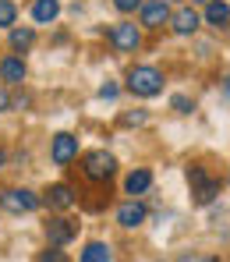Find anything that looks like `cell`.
<instances>
[{
	"label": "cell",
	"instance_id": "6da1fadb",
	"mask_svg": "<svg viewBox=\"0 0 230 262\" xmlns=\"http://www.w3.org/2000/svg\"><path fill=\"white\" fill-rule=\"evenodd\" d=\"M188 181H191V195H195L198 206H209V202L220 195V181L209 174L205 167H191V170H188Z\"/></svg>",
	"mask_w": 230,
	"mask_h": 262
},
{
	"label": "cell",
	"instance_id": "7a4b0ae2",
	"mask_svg": "<svg viewBox=\"0 0 230 262\" xmlns=\"http://www.w3.org/2000/svg\"><path fill=\"white\" fill-rule=\"evenodd\" d=\"M0 206H4L7 213H14V216L36 213V209H39V195H32L29 188H4V191H0Z\"/></svg>",
	"mask_w": 230,
	"mask_h": 262
},
{
	"label": "cell",
	"instance_id": "3957f363",
	"mask_svg": "<svg viewBox=\"0 0 230 262\" xmlns=\"http://www.w3.org/2000/svg\"><path fill=\"white\" fill-rule=\"evenodd\" d=\"M128 89L135 92V96H159L163 92V75L156 71V68H135L131 75H128Z\"/></svg>",
	"mask_w": 230,
	"mask_h": 262
},
{
	"label": "cell",
	"instance_id": "277c9868",
	"mask_svg": "<svg viewBox=\"0 0 230 262\" xmlns=\"http://www.w3.org/2000/svg\"><path fill=\"white\" fill-rule=\"evenodd\" d=\"M82 167H85V177L89 181H106V177H113V170H117V160L106 149H92V152H85Z\"/></svg>",
	"mask_w": 230,
	"mask_h": 262
},
{
	"label": "cell",
	"instance_id": "5b68a950",
	"mask_svg": "<svg viewBox=\"0 0 230 262\" xmlns=\"http://www.w3.org/2000/svg\"><path fill=\"white\" fill-rule=\"evenodd\" d=\"M75 156H78V138L67 135V131H60V135L53 138V163H57V167H67Z\"/></svg>",
	"mask_w": 230,
	"mask_h": 262
},
{
	"label": "cell",
	"instance_id": "8992f818",
	"mask_svg": "<svg viewBox=\"0 0 230 262\" xmlns=\"http://www.w3.org/2000/svg\"><path fill=\"white\" fill-rule=\"evenodd\" d=\"M75 234H78V227H75L71 220H50V223H46V241H50L53 248L75 241Z\"/></svg>",
	"mask_w": 230,
	"mask_h": 262
},
{
	"label": "cell",
	"instance_id": "52a82bcc",
	"mask_svg": "<svg viewBox=\"0 0 230 262\" xmlns=\"http://www.w3.org/2000/svg\"><path fill=\"white\" fill-rule=\"evenodd\" d=\"M167 21H170V7H167V0H149V4H142V25L159 29V25H167Z\"/></svg>",
	"mask_w": 230,
	"mask_h": 262
},
{
	"label": "cell",
	"instance_id": "ba28073f",
	"mask_svg": "<svg viewBox=\"0 0 230 262\" xmlns=\"http://www.w3.org/2000/svg\"><path fill=\"white\" fill-rule=\"evenodd\" d=\"M110 39H113V46L117 50H138V43H142V36H138L135 25H113V32H110Z\"/></svg>",
	"mask_w": 230,
	"mask_h": 262
},
{
	"label": "cell",
	"instance_id": "9c48e42d",
	"mask_svg": "<svg viewBox=\"0 0 230 262\" xmlns=\"http://www.w3.org/2000/svg\"><path fill=\"white\" fill-rule=\"evenodd\" d=\"M46 206H53V209H71V206H75L71 188H67V184H50V191H46Z\"/></svg>",
	"mask_w": 230,
	"mask_h": 262
},
{
	"label": "cell",
	"instance_id": "30bf717a",
	"mask_svg": "<svg viewBox=\"0 0 230 262\" xmlns=\"http://www.w3.org/2000/svg\"><path fill=\"white\" fill-rule=\"evenodd\" d=\"M57 14H60V0H36V4H32V18H36L39 25L57 21Z\"/></svg>",
	"mask_w": 230,
	"mask_h": 262
},
{
	"label": "cell",
	"instance_id": "8fae6325",
	"mask_svg": "<svg viewBox=\"0 0 230 262\" xmlns=\"http://www.w3.org/2000/svg\"><path fill=\"white\" fill-rule=\"evenodd\" d=\"M170 21H174V32H177V36H191V32L198 29V14H195L191 7H181Z\"/></svg>",
	"mask_w": 230,
	"mask_h": 262
},
{
	"label": "cell",
	"instance_id": "7c38bea8",
	"mask_svg": "<svg viewBox=\"0 0 230 262\" xmlns=\"http://www.w3.org/2000/svg\"><path fill=\"white\" fill-rule=\"evenodd\" d=\"M142 220H145V206H138V202H128V206L117 209V223L121 227H142Z\"/></svg>",
	"mask_w": 230,
	"mask_h": 262
},
{
	"label": "cell",
	"instance_id": "4fadbf2b",
	"mask_svg": "<svg viewBox=\"0 0 230 262\" xmlns=\"http://www.w3.org/2000/svg\"><path fill=\"white\" fill-rule=\"evenodd\" d=\"M0 78L11 82V85H21V78H25V64H21L18 57H7V60L0 64Z\"/></svg>",
	"mask_w": 230,
	"mask_h": 262
},
{
	"label": "cell",
	"instance_id": "5bb4252c",
	"mask_svg": "<svg viewBox=\"0 0 230 262\" xmlns=\"http://www.w3.org/2000/svg\"><path fill=\"white\" fill-rule=\"evenodd\" d=\"M149 184H152V174H149V170H131L128 181H124L128 195H142V191H149Z\"/></svg>",
	"mask_w": 230,
	"mask_h": 262
},
{
	"label": "cell",
	"instance_id": "9a60e30c",
	"mask_svg": "<svg viewBox=\"0 0 230 262\" xmlns=\"http://www.w3.org/2000/svg\"><path fill=\"white\" fill-rule=\"evenodd\" d=\"M205 21L209 25H227L230 21V7L223 0H209V7H205Z\"/></svg>",
	"mask_w": 230,
	"mask_h": 262
},
{
	"label": "cell",
	"instance_id": "2e32d148",
	"mask_svg": "<svg viewBox=\"0 0 230 262\" xmlns=\"http://www.w3.org/2000/svg\"><path fill=\"white\" fill-rule=\"evenodd\" d=\"M113 255H110V248L103 245V241H92V245H85V252H82V262H110Z\"/></svg>",
	"mask_w": 230,
	"mask_h": 262
},
{
	"label": "cell",
	"instance_id": "e0dca14e",
	"mask_svg": "<svg viewBox=\"0 0 230 262\" xmlns=\"http://www.w3.org/2000/svg\"><path fill=\"white\" fill-rule=\"evenodd\" d=\"M32 39H36L32 29H11V46H14V50H29Z\"/></svg>",
	"mask_w": 230,
	"mask_h": 262
},
{
	"label": "cell",
	"instance_id": "ac0fdd59",
	"mask_svg": "<svg viewBox=\"0 0 230 262\" xmlns=\"http://www.w3.org/2000/svg\"><path fill=\"white\" fill-rule=\"evenodd\" d=\"M14 18H18V7L11 0H0V25H14Z\"/></svg>",
	"mask_w": 230,
	"mask_h": 262
},
{
	"label": "cell",
	"instance_id": "d6986e66",
	"mask_svg": "<svg viewBox=\"0 0 230 262\" xmlns=\"http://www.w3.org/2000/svg\"><path fill=\"white\" fill-rule=\"evenodd\" d=\"M36 262H67V255H64L60 248H46V252H39Z\"/></svg>",
	"mask_w": 230,
	"mask_h": 262
},
{
	"label": "cell",
	"instance_id": "ffe728a7",
	"mask_svg": "<svg viewBox=\"0 0 230 262\" xmlns=\"http://www.w3.org/2000/svg\"><path fill=\"white\" fill-rule=\"evenodd\" d=\"M174 110L177 114H191V99L188 96H174Z\"/></svg>",
	"mask_w": 230,
	"mask_h": 262
},
{
	"label": "cell",
	"instance_id": "44dd1931",
	"mask_svg": "<svg viewBox=\"0 0 230 262\" xmlns=\"http://www.w3.org/2000/svg\"><path fill=\"white\" fill-rule=\"evenodd\" d=\"M117 4V11H135V7H142V0H113Z\"/></svg>",
	"mask_w": 230,
	"mask_h": 262
},
{
	"label": "cell",
	"instance_id": "7402d4cb",
	"mask_svg": "<svg viewBox=\"0 0 230 262\" xmlns=\"http://www.w3.org/2000/svg\"><path fill=\"white\" fill-rule=\"evenodd\" d=\"M124 124H145V114H142V110L128 114V117H124Z\"/></svg>",
	"mask_w": 230,
	"mask_h": 262
},
{
	"label": "cell",
	"instance_id": "603a6c76",
	"mask_svg": "<svg viewBox=\"0 0 230 262\" xmlns=\"http://www.w3.org/2000/svg\"><path fill=\"white\" fill-rule=\"evenodd\" d=\"M177 262H220V259H213V255H184Z\"/></svg>",
	"mask_w": 230,
	"mask_h": 262
},
{
	"label": "cell",
	"instance_id": "cb8c5ba5",
	"mask_svg": "<svg viewBox=\"0 0 230 262\" xmlns=\"http://www.w3.org/2000/svg\"><path fill=\"white\" fill-rule=\"evenodd\" d=\"M99 96H103V99H113V96H117V85H110V82H106V85L99 89Z\"/></svg>",
	"mask_w": 230,
	"mask_h": 262
},
{
	"label": "cell",
	"instance_id": "d4e9b609",
	"mask_svg": "<svg viewBox=\"0 0 230 262\" xmlns=\"http://www.w3.org/2000/svg\"><path fill=\"white\" fill-rule=\"evenodd\" d=\"M7 106H11V96H7V92H4V89H0V114H4V110H7Z\"/></svg>",
	"mask_w": 230,
	"mask_h": 262
},
{
	"label": "cell",
	"instance_id": "484cf974",
	"mask_svg": "<svg viewBox=\"0 0 230 262\" xmlns=\"http://www.w3.org/2000/svg\"><path fill=\"white\" fill-rule=\"evenodd\" d=\"M4 160H7V156H4V149H0V170H4Z\"/></svg>",
	"mask_w": 230,
	"mask_h": 262
},
{
	"label": "cell",
	"instance_id": "4316f807",
	"mask_svg": "<svg viewBox=\"0 0 230 262\" xmlns=\"http://www.w3.org/2000/svg\"><path fill=\"white\" fill-rule=\"evenodd\" d=\"M227 92H230V78H227Z\"/></svg>",
	"mask_w": 230,
	"mask_h": 262
},
{
	"label": "cell",
	"instance_id": "83f0119b",
	"mask_svg": "<svg viewBox=\"0 0 230 262\" xmlns=\"http://www.w3.org/2000/svg\"><path fill=\"white\" fill-rule=\"evenodd\" d=\"M198 4H205V0H198Z\"/></svg>",
	"mask_w": 230,
	"mask_h": 262
}]
</instances>
